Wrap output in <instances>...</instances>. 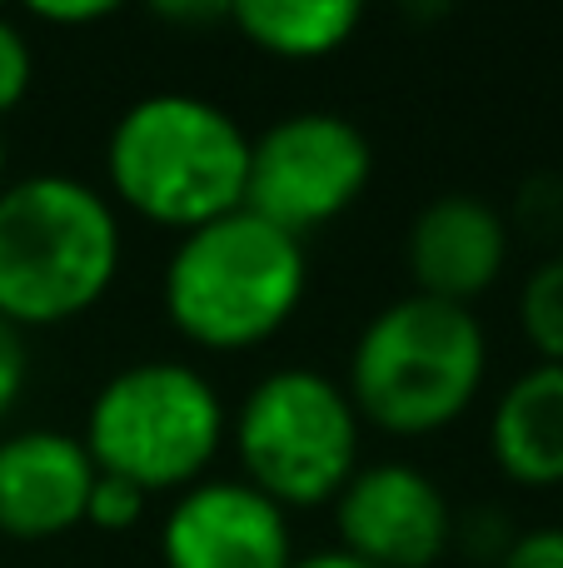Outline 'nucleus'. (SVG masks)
<instances>
[{
    "mask_svg": "<svg viewBox=\"0 0 563 568\" xmlns=\"http://www.w3.org/2000/svg\"><path fill=\"white\" fill-rule=\"evenodd\" d=\"M339 549L375 568H434L454 544L444 489L414 464H369L339 489Z\"/></svg>",
    "mask_w": 563,
    "mask_h": 568,
    "instance_id": "nucleus-8",
    "label": "nucleus"
},
{
    "mask_svg": "<svg viewBox=\"0 0 563 568\" xmlns=\"http://www.w3.org/2000/svg\"><path fill=\"white\" fill-rule=\"evenodd\" d=\"M225 439V404L190 364L145 359L120 369L95 394L85 449L100 474L140 484L145 494L190 489Z\"/></svg>",
    "mask_w": 563,
    "mask_h": 568,
    "instance_id": "nucleus-5",
    "label": "nucleus"
},
{
    "mask_svg": "<svg viewBox=\"0 0 563 568\" xmlns=\"http://www.w3.org/2000/svg\"><path fill=\"white\" fill-rule=\"evenodd\" d=\"M229 20L245 30L249 45L279 60L335 55L359 26V6L349 0H239Z\"/></svg>",
    "mask_w": 563,
    "mask_h": 568,
    "instance_id": "nucleus-13",
    "label": "nucleus"
},
{
    "mask_svg": "<svg viewBox=\"0 0 563 568\" xmlns=\"http://www.w3.org/2000/svg\"><path fill=\"white\" fill-rule=\"evenodd\" d=\"M309 260L295 235L229 210L180 235L165 265V314L199 349H255L295 320Z\"/></svg>",
    "mask_w": 563,
    "mask_h": 568,
    "instance_id": "nucleus-3",
    "label": "nucleus"
},
{
    "mask_svg": "<svg viewBox=\"0 0 563 568\" xmlns=\"http://www.w3.org/2000/svg\"><path fill=\"white\" fill-rule=\"evenodd\" d=\"M20 389H25V334L0 320V419L16 409Z\"/></svg>",
    "mask_w": 563,
    "mask_h": 568,
    "instance_id": "nucleus-18",
    "label": "nucleus"
},
{
    "mask_svg": "<svg viewBox=\"0 0 563 568\" xmlns=\"http://www.w3.org/2000/svg\"><path fill=\"white\" fill-rule=\"evenodd\" d=\"M499 469L524 489L563 484V364H534L504 389L489 424Z\"/></svg>",
    "mask_w": 563,
    "mask_h": 568,
    "instance_id": "nucleus-12",
    "label": "nucleus"
},
{
    "mask_svg": "<svg viewBox=\"0 0 563 568\" xmlns=\"http://www.w3.org/2000/svg\"><path fill=\"white\" fill-rule=\"evenodd\" d=\"M289 568H375V564L355 559V554H345V549H319V554H305V559H295Z\"/></svg>",
    "mask_w": 563,
    "mask_h": 568,
    "instance_id": "nucleus-21",
    "label": "nucleus"
},
{
    "mask_svg": "<svg viewBox=\"0 0 563 568\" xmlns=\"http://www.w3.org/2000/svg\"><path fill=\"white\" fill-rule=\"evenodd\" d=\"M499 568H563V529H534L519 534Z\"/></svg>",
    "mask_w": 563,
    "mask_h": 568,
    "instance_id": "nucleus-19",
    "label": "nucleus"
},
{
    "mask_svg": "<svg viewBox=\"0 0 563 568\" xmlns=\"http://www.w3.org/2000/svg\"><path fill=\"white\" fill-rule=\"evenodd\" d=\"M105 170L125 210L190 235L229 210H245L249 135L215 100L165 90L135 100L115 120Z\"/></svg>",
    "mask_w": 563,
    "mask_h": 568,
    "instance_id": "nucleus-1",
    "label": "nucleus"
},
{
    "mask_svg": "<svg viewBox=\"0 0 563 568\" xmlns=\"http://www.w3.org/2000/svg\"><path fill=\"white\" fill-rule=\"evenodd\" d=\"M0 190H6V135H0Z\"/></svg>",
    "mask_w": 563,
    "mask_h": 568,
    "instance_id": "nucleus-22",
    "label": "nucleus"
},
{
    "mask_svg": "<svg viewBox=\"0 0 563 568\" xmlns=\"http://www.w3.org/2000/svg\"><path fill=\"white\" fill-rule=\"evenodd\" d=\"M40 20H55V26H90V20H105L110 6L105 0H90V6H35Z\"/></svg>",
    "mask_w": 563,
    "mask_h": 568,
    "instance_id": "nucleus-20",
    "label": "nucleus"
},
{
    "mask_svg": "<svg viewBox=\"0 0 563 568\" xmlns=\"http://www.w3.org/2000/svg\"><path fill=\"white\" fill-rule=\"evenodd\" d=\"M120 275V220L75 175H25L0 190V320L16 329L95 310Z\"/></svg>",
    "mask_w": 563,
    "mask_h": 568,
    "instance_id": "nucleus-2",
    "label": "nucleus"
},
{
    "mask_svg": "<svg viewBox=\"0 0 563 568\" xmlns=\"http://www.w3.org/2000/svg\"><path fill=\"white\" fill-rule=\"evenodd\" d=\"M484 324L464 304L405 294L385 304L349 354V404L389 434H434L479 399Z\"/></svg>",
    "mask_w": 563,
    "mask_h": 568,
    "instance_id": "nucleus-4",
    "label": "nucleus"
},
{
    "mask_svg": "<svg viewBox=\"0 0 563 568\" xmlns=\"http://www.w3.org/2000/svg\"><path fill=\"white\" fill-rule=\"evenodd\" d=\"M519 320H524L529 344L544 354V364H563V250L524 280Z\"/></svg>",
    "mask_w": 563,
    "mask_h": 568,
    "instance_id": "nucleus-14",
    "label": "nucleus"
},
{
    "mask_svg": "<svg viewBox=\"0 0 563 568\" xmlns=\"http://www.w3.org/2000/svg\"><path fill=\"white\" fill-rule=\"evenodd\" d=\"M405 255H409V275H414V294L469 310L474 294H484L504 275L509 225L489 200L454 190V195L429 200L414 215Z\"/></svg>",
    "mask_w": 563,
    "mask_h": 568,
    "instance_id": "nucleus-11",
    "label": "nucleus"
},
{
    "mask_svg": "<svg viewBox=\"0 0 563 568\" xmlns=\"http://www.w3.org/2000/svg\"><path fill=\"white\" fill-rule=\"evenodd\" d=\"M30 75H35V60H30V40L20 36L16 20L0 16V115L16 110L30 90Z\"/></svg>",
    "mask_w": 563,
    "mask_h": 568,
    "instance_id": "nucleus-17",
    "label": "nucleus"
},
{
    "mask_svg": "<svg viewBox=\"0 0 563 568\" xmlns=\"http://www.w3.org/2000/svg\"><path fill=\"white\" fill-rule=\"evenodd\" d=\"M150 494L130 479H115V474H95L90 484V504H85V524L105 534H120V529H135L140 514H145Z\"/></svg>",
    "mask_w": 563,
    "mask_h": 568,
    "instance_id": "nucleus-15",
    "label": "nucleus"
},
{
    "mask_svg": "<svg viewBox=\"0 0 563 568\" xmlns=\"http://www.w3.org/2000/svg\"><path fill=\"white\" fill-rule=\"evenodd\" d=\"M95 459L75 434L20 429L0 439V534L55 539L85 524Z\"/></svg>",
    "mask_w": 563,
    "mask_h": 568,
    "instance_id": "nucleus-10",
    "label": "nucleus"
},
{
    "mask_svg": "<svg viewBox=\"0 0 563 568\" xmlns=\"http://www.w3.org/2000/svg\"><path fill=\"white\" fill-rule=\"evenodd\" d=\"M235 449L249 479L279 509L339 499L359 469V414L335 379L275 369L235 414Z\"/></svg>",
    "mask_w": 563,
    "mask_h": 568,
    "instance_id": "nucleus-6",
    "label": "nucleus"
},
{
    "mask_svg": "<svg viewBox=\"0 0 563 568\" xmlns=\"http://www.w3.org/2000/svg\"><path fill=\"white\" fill-rule=\"evenodd\" d=\"M519 225L539 240H563V180L534 175L519 190Z\"/></svg>",
    "mask_w": 563,
    "mask_h": 568,
    "instance_id": "nucleus-16",
    "label": "nucleus"
},
{
    "mask_svg": "<svg viewBox=\"0 0 563 568\" xmlns=\"http://www.w3.org/2000/svg\"><path fill=\"white\" fill-rule=\"evenodd\" d=\"M375 175V150L355 120L335 110H299L249 140V185L245 210L279 225L285 235H305L339 220Z\"/></svg>",
    "mask_w": 563,
    "mask_h": 568,
    "instance_id": "nucleus-7",
    "label": "nucleus"
},
{
    "mask_svg": "<svg viewBox=\"0 0 563 568\" xmlns=\"http://www.w3.org/2000/svg\"><path fill=\"white\" fill-rule=\"evenodd\" d=\"M165 568H289L295 539L275 499L245 479H199L160 529Z\"/></svg>",
    "mask_w": 563,
    "mask_h": 568,
    "instance_id": "nucleus-9",
    "label": "nucleus"
}]
</instances>
